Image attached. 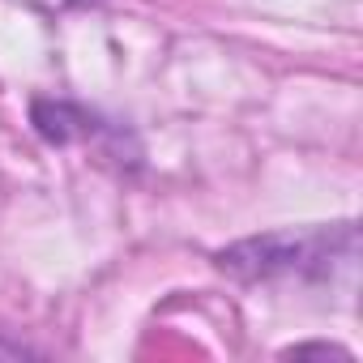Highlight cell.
Returning a JSON list of instances; mask_svg holds the SVG:
<instances>
[]
</instances>
